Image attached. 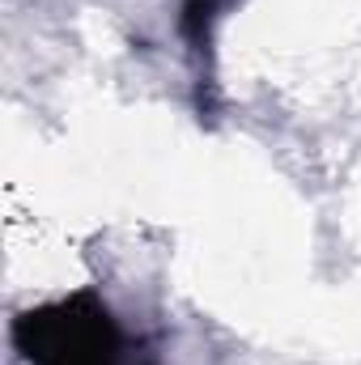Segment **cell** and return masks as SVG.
Here are the masks:
<instances>
[{"instance_id": "2", "label": "cell", "mask_w": 361, "mask_h": 365, "mask_svg": "<svg viewBox=\"0 0 361 365\" xmlns=\"http://www.w3.org/2000/svg\"><path fill=\"white\" fill-rule=\"evenodd\" d=\"M230 0H183L179 30L191 56V90H195V115L213 123L217 115V21Z\"/></svg>"}, {"instance_id": "1", "label": "cell", "mask_w": 361, "mask_h": 365, "mask_svg": "<svg viewBox=\"0 0 361 365\" xmlns=\"http://www.w3.org/2000/svg\"><path fill=\"white\" fill-rule=\"evenodd\" d=\"M13 349L21 365H123V331L93 289H77L26 310L13 323Z\"/></svg>"}]
</instances>
